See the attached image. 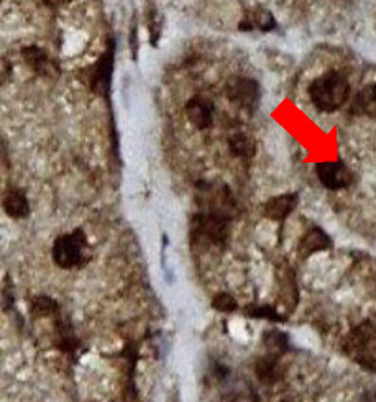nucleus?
I'll return each instance as SVG.
<instances>
[{"instance_id": "nucleus-1", "label": "nucleus", "mask_w": 376, "mask_h": 402, "mask_svg": "<svg viewBox=\"0 0 376 402\" xmlns=\"http://www.w3.org/2000/svg\"><path fill=\"white\" fill-rule=\"evenodd\" d=\"M309 97L320 112H335L345 106L350 97V86L342 74L327 73L314 79L309 86Z\"/></svg>"}, {"instance_id": "nucleus-2", "label": "nucleus", "mask_w": 376, "mask_h": 402, "mask_svg": "<svg viewBox=\"0 0 376 402\" xmlns=\"http://www.w3.org/2000/svg\"><path fill=\"white\" fill-rule=\"evenodd\" d=\"M51 256L54 265L63 270H74V268L86 266L91 260V246L87 237L81 228L59 235L53 243Z\"/></svg>"}, {"instance_id": "nucleus-3", "label": "nucleus", "mask_w": 376, "mask_h": 402, "mask_svg": "<svg viewBox=\"0 0 376 402\" xmlns=\"http://www.w3.org/2000/svg\"><path fill=\"white\" fill-rule=\"evenodd\" d=\"M230 218L219 213L199 211L191 220L192 243H209L212 246L225 248L229 241Z\"/></svg>"}, {"instance_id": "nucleus-4", "label": "nucleus", "mask_w": 376, "mask_h": 402, "mask_svg": "<svg viewBox=\"0 0 376 402\" xmlns=\"http://www.w3.org/2000/svg\"><path fill=\"white\" fill-rule=\"evenodd\" d=\"M347 353L357 360L360 365L373 368V351L376 350V325L372 322H363L350 332L344 341Z\"/></svg>"}, {"instance_id": "nucleus-5", "label": "nucleus", "mask_w": 376, "mask_h": 402, "mask_svg": "<svg viewBox=\"0 0 376 402\" xmlns=\"http://www.w3.org/2000/svg\"><path fill=\"white\" fill-rule=\"evenodd\" d=\"M197 203L202 212L219 213L230 218L235 215L237 203L230 189L224 184H201L197 191Z\"/></svg>"}, {"instance_id": "nucleus-6", "label": "nucleus", "mask_w": 376, "mask_h": 402, "mask_svg": "<svg viewBox=\"0 0 376 402\" xmlns=\"http://www.w3.org/2000/svg\"><path fill=\"white\" fill-rule=\"evenodd\" d=\"M225 96L237 107L245 108V111H255L256 103L260 101L258 82L244 76L232 77L225 86Z\"/></svg>"}, {"instance_id": "nucleus-7", "label": "nucleus", "mask_w": 376, "mask_h": 402, "mask_svg": "<svg viewBox=\"0 0 376 402\" xmlns=\"http://www.w3.org/2000/svg\"><path fill=\"white\" fill-rule=\"evenodd\" d=\"M315 175L325 189L342 191L352 184V171L342 161H324L315 166Z\"/></svg>"}, {"instance_id": "nucleus-8", "label": "nucleus", "mask_w": 376, "mask_h": 402, "mask_svg": "<svg viewBox=\"0 0 376 402\" xmlns=\"http://www.w3.org/2000/svg\"><path fill=\"white\" fill-rule=\"evenodd\" d=\"M184 112L187 120L196 128H199V130H206L214 122V106L206 97H192L191 101H187Z\"/></svg>"}, {"instance_id": "nucleus-9", "label": "nucleus", "mask_w": 376, "mask_h": 402, "mask_svg": "<svg viewBox=\"0 0 376 402\" xmlns=\"http://www.w3.org/2000/svg\"><path fill=\"white\" fill-rule=\"evenodd\" d=\"M329 248H332V240H330V237L322 230V228L314 227L301 238L298 251L301 258H309L311 255H314V253L329 250Z\"/></svg>"}, {"instance_id": "nucleus-10", "label": "nucleus", "mask_w": 376, "mask_h": 402, "mask_svg": "<svg viewBox=\"0 0 376 402\" xmlns=\"http://www.w3.org/2000/svg\"><path fill=\"white\" fill-rule=\"evenodd\" d=\"M283 355L278 353H268L260 356L255 363V375L260 383L263 384H275L281 379V368H280V358Z\"/></svg>"}, {"instance_id": "nucleus-11", "label": "nucleus", "mask_w": 376, "mask_h": 402, "mask_svg": "<svg viewBox=\"0 0 376 402\" xmlns=\"http://www.w3.org/2000/svg\"><path fill=\"white\" fill-rule=\"evenodd\" d=\"M298 206V194H283L271 197L268 202H265L263 213L270 220L283 222L291 212Z\"/></svg>"}, {"instance_id": "nucleus-12", "label": "nucleus", "mask_w": 376, "mask_h": 402, "mask_svg": "<svg viewBox=\"0 0 376 402\" xmlns=\"http://www.w3.org/2000/svg\"><path fill=\"white\" fill-rule=\"evenodd\" d=\"M22 56L25 63L33 69L39 76L51 77L56 76V64L48 58V54L37 46H28L22 49Z\"/></svg>"}, {"instance_id": "nucleus-13", "label": "nucleus", "mask_w": 376, "mask_h": 402, "mask_svg": "<svg viewBox=\"0 0 376 402\" xmlns=\"http://www.w3.org/2000/svg\"><path fill=\"white\" fill-rule=\"evenodd\" d=\"M112 64H113V43L108 44L106 53L102 54V58L99 59L96 68H94L92 86L102 94H106L108 91V84H111V76H112Z\"/></svg>"}, {"instance_id": "nucleus-14", "label": "nucleus", "mask_w": 376, "mask_h": 402, "mask_svg": "<svg viewBox=\"0 0 376 402\" xmlns=\"http://www.w3.org/2000/svg\"><path fill=\"white\" fill-rule=\"evenodd\" d=\"M4 211L12 218H25L30 213V203L22 189H8L4 194Z\"/></svg>"}, {"instance_id": "nucleus-15", "label": "nucleus", "mask_w": 376, "mask_h": 402, "mask_svg": "<svg viewBox=\"0 0 376 402\" xmlns=\"http://www.w3.org/2000/svg\"><path fill=\"white\" fill-rule=\"evenodd\" d=\"M56 346L64 353L74 355L76 351L81 348V341L77 340V337L74 335L73 325L68 319H58L56 320Z\"/></svg>"}, {"instance_id": "nucleus-16", "label": "nucleus", "mask_w": 376, "mask_h": 402, "mask_svg": "<svg viewBox=\"0 0 376 402\" xmlns=\"http://www.w3.org/2000/svg\"><path fill=\"white\" fill-rule=\"evenodd\" d=\"M59 314V304L49 296H35L30 301V315L33 319H44Z\"/></svg>"}, {"instance_id": "nucleus-17", "label": "nucleus", "mask_w": 376, "mask_h": 402, "mask_svg": "<svg viewBox=\"0 0 376 402\" xmlns=\"http://www.w3.org/2000/svg\"><path fill=\"white\" fill-rule=\"evenodd\" d=\"M375 102H376V86H367L355 96L350 111L353 113H365L375 106Z\"/></svg>"}, {"instance_id": "nucleus-18", "label": "nucleus", "mask_w": 376, "mask_h": 402, "mask_svg": "<svg viewBox=\"0 0 376 402\" xmlns=\"http://www.w3.org/2000/svg\"><path fill=\"white\" fill-rule=\"evenodd\" d=\"M232 155L237 158H251L255 155V143L244 133H237L229 140Z\"/></svg>"}, {"instance_id": "nucleus-19", "label": "nucleus", "mask_w": 376, "mask_h": 402, "mask_svg": "<svg viewBox=\"0 0 376 402\" xmlns=\"http://www.w3.org/2000/svg\"><path fill=\"white\" fill-rule=\"evenodd\" d=\"M245 314L249 315L250 319H261L268 322H276V324L286 322V317L283 314H280V312L271 306H246Z\"/></svg>"}, {"instance_id": "nucleus-20", "label": "nucleus", "mask_w": 376, "mask_h": 402, "mask_svg": "<svg viewBox=\"0 0 376 402\" xmlns=\"http://www.w3.org/2000/svg\"><path fill=\"white\" fill-rule=\"evenodd\" d=\"M263 344H265L266 348H268V351H271V353H278V355H283L289 346L288 335L283 334V332H280V330L265 332Z\"/></svg>"}, {"instance_id": "nucleus-21", "label": "nucleus", "mask_w": 376, "mask_h": 402, "mask_svg": "<svg viewBox=\"0 0 376 402\" xmlns=\"http://www.w3.org/2000/svg\"><path fill=\"white\" fill-rule=\"evenodd\" d=\"M260 28L263 32H268L275 27V18L273 15L266 10H261V12H255V13H249V20L244 23H240V28Z\"/></svg>"}, {"instance_id": "nucleus-22", "label": "nucleus", "mask_w": 376, "mask_h": 402, "mask_svg": "<svg viewBox=\"0 0 376 402\" xmlns=\"http://www.w3.org/2000/svg\"><path fill=\"white\" fill-rule=\"evenodd\" d=\"M211 306L212 309L224 312V314H232V312L239 309V302H237L235 297L229 294V292H219V294H215L212 297Z\"/></svg>"}, {"instance_id": "nucleus-23", "label": "nucleus", "mask_w": 376, "mask_h": 402, "mask_svg": "<svg viewBox=\"0 0 376 402\" xmlns=\"http://www.w3.org/2000/svg\"><path fill=\"white\" fill-rule=\"evenodd\" d=\"M13 304V297H12V292H10V284H7L4 287V310H8L10 307Z\"/></svg>"}, {"instance_id": "nucleus-24", "label": "nucleus", "mask_w": 376, "mask_h": 402, "mask_svg": "<svg viewBox=\"0 0 376 402\" xmlns=\"http://www.w3.org/2000/svg\"><path fill=\"white\" fill-rule=\"evenodd\" d=\"M365 402H376V391H368V393L363 394Z\"/></svg>"}, {"instance_id": "nucleus-25", "label": "nucleus", "mask_w": 376, "mask_h": 402, "mask_svg": "<svg viewBox=\"0 0 376 402\" xmlns=\"http://www.w3.org/2000/svg\"><path fill=\"white\" fill-rule=\"evenodd\" d=\"M68 2H71V0H46V4L53 5V7H59V5H64Z\"/></svg>"}, {"instance_id": "nucleus-26", "label": "nucleus", "mask_w": 376, "mask_h": 402, "mask_svg": "<svg viewBox=\"0 0 376 402\" xmlns=\"http://www.w3.org/2000/svg\"><path fill=\"white\" fill-rule=\"evenodd\" d=\"M280 402H296L293 398H284V399H281Z\"/></svg>"}]
</instances>
